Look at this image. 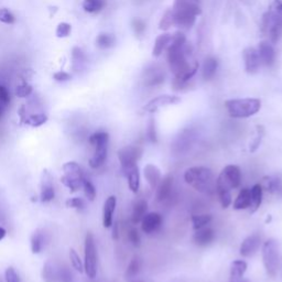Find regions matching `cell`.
Listing matches in <instances>:
<instances>
[{
	"label": "cell",
	"mask_w": 282,
	"mask_h": 282,
	"mask_svg": "<svg viewBox=\"0 0 282 282\" xmlns=\"http://www.w3.org/2000/svg\"><path fill=\"white\" fill-rule=\"evenodd\" d=\"M144 150L140 146H126L118 151V159L123 172L136 165L143 156Z\"/></svg>",
	"instance_id": "8fae6325"
},
{
	"label": "cell",
	"mask_w": 282,
	"mask_h": 282,
	"mask_svg": "<svg viewBox=\"0 0 282 282\" xmlns=\"http://www.w3.org/2000/svg\"><path fill=\"white\" fill-rule=\"evenodd\" d=\"M128 239L135 247H140L141 237H140V234L138 233V231L136 230V228H130V230L128 231Z\"/></svg>",
	"instance_id": "681fc988"
},
{
	"label": "cell",
	"mask_w": 282,
	"mask_h": 282,
	"mask_svg": "<svg viewBox=\"0 0 282 282\" xmlns=\"http://www.w3.org/2000/svg\"><path fill=\"white\" fill-rule=\"evenodd\" d=\"M279 245L278 241L273 238L266 240L263 246V261L268 276L274 278L279 270Z\"/></svg>",
	"instance_id": "ba28073f"
},
{
	"label": "cell",
	"mask_w": 282,
	"mask_h": 282,
	"mask_svg": "<svg viewBox=\"0 0 282 282\" xmlns=\"http://www.w3.org/2000/svg\"><path fill=\"white\" fill-rule=\"evenodd\" d=\"M53 77H54V79L58 80V82H66V80L71 79L70 74L66 72H62V71L55 73L54 75H53Z\"/></svg>",
	"instance_id": "9f6ffc18"
},
{
	"label": "cell",
	"mask_w": 282,
	"mask_h": 282,
	"mask_svg": "<svg viewBox=\"0 0 282 282\" xmlns=\"http://www.w3.org/2000/svg\"><path fill=\"white\" fill-rule=\"evenodd\" d=\"M233 207H234V210H236V211L249 209L250 207V189L244 187V189L240 190L237 198L234 201Z\"/></svg>",
	"instance_id": "d4e9b609"
},
{
	"label": "cell",
	"mask_w": 282,
	"mask_h": 282,
	"mask_svg": "<svg viewBox=\"0 0 282 282\" xmlns=\"http://www.w3.org/2000/svg\"><path fill=\"white\" fill-rule=\"evenodd\" d=\"M5 279H6V282H21L20 281V278L18 276L17 271L13 269L12 267H9L6 269Z\"/></svg>",
	"instance_id": "816d5d0a"
},
{
	"label": "cell",
	"mask_w": 282,
	"mask_h": 282,
	"mask_svg": "<svg viewBox=\"0 0 282 282\" xmlns=\"http://www.w3.org/2000/svg\"><path fill=\"white\" fill-rule=\"evenodd\" d=\"M144 176L148 184H149V186L152 190L157 189L159 183L161 182V180H162L160 169L157 165H154L152 163H149L145 166Z\"/></svg>",
	"instance_id": "ffe728a7"
},
{
	"label": "cell",
	"mask_w": 282,
	"mask_h": 282,
	"mask_svg": "<svg viewBox=\"0 0 282 282\" xmlns=\"http://www.w3.org/2000/svg\"><path fill=\"white\" fill-rule=\"evenodd\" d=\"M220 205L223 209H227L230 205L233 203V196L232 192H223V193H217Z\"/></svg>",
	"instance_id": "7dc6e473"
},
{
	"label": "cell",
	"mask_w": 282,
	"mask_h": 282,
	"mask_svg": "<svg viewBox=\"0 0 282 282\" xmlns=\"http://www.w3.org/2000/svg\"><path fill=\"white\" fill-rule=\"evenodd\" d=\"M89 143L95 148V152H94L93 157L90 159L89 164L92 169H98V167L105 163L107 159L109 135L105 131L95 132L89 138Z\"/></svg>",
	"instance_id": "8992f818"
},
{
	"label": "cell",
	"mask_w": 282,
	"mask_h": 282,
	"mask_svg": "<svg viewBox=\"0 0 282 282\" xmlns=\"http://www.w3.org/2000/svg\"><path fill=\"white\" fill-rule=\"evenodd\" d=\"M167 48V63L174 74L173 87L176 91L183 90L199 70L196 61H189L190 48L186 45V38L182 32H177L172 36Z\"/></svg>",
	"instance_id": "6da1fadb"
},
{
	"label": "cell",
	"mask_w": 282,
	"mask_h": 282,
	"mask_svg": "<svg viewBox=\"0 0 282 282\" xmlns=\"http://www.w3.org/2000/svg\"><path fill=\"white\" fill-rule=\"evenodd\" d=\"M132 28H133V30H135L136 35L140 36V35H143V33L146 30V23H145L144 20L136 18V19L132 20Z\"/></svg>",
	"instance_id": "db71d44e"
},
{
	"label": "cell",
	"mask_w": 282,
	"mask_h": 282,
	"mask_svg": "<svg viewBox=\"0 0 282 282\" xmlns=\"http://www.w3.org/2000/svg\"><path fill=\"white\" fill-rule=\"evenodd\" d=\"M215 239V232L213 228L205 226L203 228H200V230L196 231V233L194 234L193 236V241L194 244L199 247H206L211 245Z\"/></svg>",
	"instance_id": "d6986e66"
},
{
	"label": "cell",
	"mask_w": 282,
	"mask_h": 282,
	"mask_svg": "<svg viewBox=\"0 0 282 282\" xmlns=\"http://www.w3.org/2000/svg\"><path fill=\"white\" fill-rule=\"evenodd\" d=\"M148 139H149L152 144L158 143V137H157V130H156V122L154 119L151 118L149 125H148V130H147Z\"/></svg>",
	"instance_id": "bcb514c9"
},
{
	"label": "cell",
	"mask_w": 282,
	"mask_h": 282,
	"mask_svg": "<svg viewBox=\"0 0 282 282\" xmlns=\"http://www.w3.org/2000/svg\"><path fill=\"white\" fill-rule=\"evenodd\" d=\"M148 211V203L146 200H138L133 204V209H132V214H131V221L132 224H139L141 223V220L145 217V215L147 214Z\"/></svg>",
	"instance_id": "484cf974"
},
{
	"label": "cell",
	"mask_w": 282,
	"mask_h": 282,
	"mask_svg": "<svg viewBox=\"0 0 282 282\" xmlns=\"http://www.w3.org/2000/svg\"><path fill=\"white\" fill-rule=\"evenodd\" d=\"M4 108H5V106L3 104H0V120H2L3 116H4Z\"/></svg>",
	"instance_id": "91938a15"
},
{
	"label": "cell",
	"mask_w": 282,
	"mask_h": 282,
	"mask_svg": "<svg viewBox=\"0 0 282 282\" xmlns=\"http://www.w3.org/2000/svg\"><path fill=\"white\" fill-rule=\"evenodd\" d=\"M66 207H69V209H74L77 211H82L85 209V202L83 199L80 198H72L66 201L65 203Z\"/></svg>",
	"instance_id": "ee69618b"
},
{
	"label": "cell",
	"mask_w": 282,
	"mask_h": 282,
	"mask_svg": "<svg viewBox=\"0 0 282 282\" xmlns=\"http://www.w3.org/2000/svg\"><path fill=\"white\" fill-rule=\"evenodd\" d=\"M261 244V237L258 234H252L243 240L240 245L239 252L243 257H250L256 252Z\"/></svg>",
	"instance_id": "e0dca14e"
},
{
	"label": "cell",
	"mask_w": 282,
	"mask_h": 282,
	"mask_svg": "<svg viewBox=\"0 0 282 282\" xmlns=\"http://www.w3.org/2000/svg\"><path fill=\"white\" fill-rule=\"evenodd\" d=\"M72 66L73 70L75 72H79L82 71L85 65L87 63V58L86 54L82 51V49L79 48H74L72 51Z\"/></svg>",
	"instance_id": "f1b7e54d"
},
{
	"label": "cell",
	"mask_w": 282,
	"mask_h": 282,
	"mask_svg": "<svg viewBox=\"0 0 282 282\" xmlns=\"http://www.w3.org/2000/svg\"><path fill=\"white\" fill-rule=\"evenodd\" d=\"M42 278L44 282H55L58 279V270L55 269L54 265L50 263V261L45 263V265L43 266Z\"/></svg>",
	"instance_id": "d590c367"
},
{
	"label": "cell",
	"mask_w": 282,
	"mask_h": 282,
	"mask_svg": "<svg viewBox=\"0 0 282 282\" xmlns=\"http://www.w3.org/2000/svg\"><path fill=\"white\" fill-rule=\"evenodd\" d=\"M10 103V94L7 87L3 84H0V104H3L5 107Z\"/></svg>",
	"instance_id": "f907efd6"
},
{
	"label": "cell",
	"mask_w": 282,
	"mask_h": 282,
	"mask_svg": "<svg viewBox=\"0 0 282 282\" xmlns=\"http://www.w3.org/2000/svg\"><path fill=\"white\" fill-rule=\"evenodd\" d=\"M45 246V234L41 230H37L31 236V251L32 253H40Z\"/></svg>",
	"instance_id": "83f0119b"
},
{
	"label": "cell",
	"mask_w": 282,
	"mask_h": 282,
	"mask_svg": "<svg viewBox=\"0 0 282 282\" xmlns=\"http://www.w3.org/2000/svg\"><path fill=\"white\" fill-rule=\"evenodd\" d=\"M271 219H272V217L270 216V215H268V217H267V219H266V223H270Z\"/></svg>",
	"instance_id": "6125c7cd"
},
{
	"label": "cell",
	"mask_w": 282,
	"mask_h": 282,
	"mask_svg": "<svg viewBox=\"0 0 282 282\" xmlns=\"http://www.w3.org/2000/svg\"><path fill=\"white\" fill-rule=\"evenodd\" d=\"M116 39L109 33H100L96 39V44L99 49H109L115 44Z\"/></svg>",
	"instance_id": "8d00e7d4"
},
{
	"label": "cell",
	"mask_w": 282,
	"mask_h": 282,
	"mask_svg": "<svg viewBox=\"0 0 282 282\" xmlns=\"http://www.w3.org/2000/svg\"><path fill=\"white\" fill-rule=\"evenodd\" d=\"M240 183L241 171L239 166L234 164L226 165L216 179V193L232 192V190L237 189Z\"/></svg>",
	"instance_id": "52a82bcc"
},
{
	"label": "cell",
	"mask_w": 282,
	"mask_h": 282,
	"mask_svg": "<svg viewBox=\"0 0 282 282\" xmlns=\"http://www.w3.org/2000/svg\"><path fill=\"white\" fill-rule=\"evenodd\" d=\"M228 115L232 118H249L260 110L261 100L258 98H235L225 102Z\"/></svg>",
	"instance_id": "5b68a950"
},
{
	"label": "cell",
	"mask_w": 282,
	"mask_h": 282,
	"mask_svg": "<svg viewBox=\"0 0 282 282\" xmlns=\"http://www.w3.org/2000/svg\"><path fill=\"white\" fill-rule=\"evenodd\" d=\"M191 219L193 223V228L195 231H198L200 228H203L209 225L213 219V216L211 214H196V215H192Z\"/></svg>",
	"instance_id": "1f68e13d"
},
{
	"label": "cell",
	"mask_w": 282,
	"mask_h": 282,
	"mask_svg": "<svg viewBox=\"0 0 282 282\" xmlns=\"http://www.w3.org/2000/svg\"><path fill=\"white\" fill-rule=\"evenodd\" d=\"M162 216L159 213H147L141 220V230L145 234L151 235L160 230V227L162 226Z\"/></svg>",
	"instance_id": "9a60e30c"
},
{
	"label": "cell",
	"mask_w": 282,
	"mask_h": 282,
	"mask_svg": "<svg viewBox=\"0 0 282 282\" xmlns=\"http://www.w3.org/2000/svg\"><path fill=\"white\" fill-rule=\"evenodd\" d=\"M194 2H198V0H194Z\"/></svg>",
	"instance_id": "be15d7a7"
},
{
	"label": "cell",
	"mask_w": 282,
	"mask_h": 282,
	"mask_svg": "<svg viewBox=\"0 0 282 282\" xmlns=\"http://www.w3.org/2000/svg\"><path fill=\"white\" fill-rule=\"evenodd\" d=\"M64 174L60 179L61 183L68 187L71 192H76L83 186L84 174L82 167L75 161H69L63 164Z\"/></svg>",
	"instance_id": "9c48e42d"
},
{
	"label": "cell",
	"mask_w": 282,
	"mask_h": 282,
	"mask_svg": "<svg viewBox=\"0 0 282 282\" xmlns=\"http://www.w3.org/2000/svg\"><path fill=\"white\" fill-rule=\"evenodd\" d=\"M174 25L189 29L195 23L196 17L201 15V8L194 0H174L172 7Z\"/></svg>",
	"instance_id": "3957f363"
},
{
	"label": "cell",
	"mask_w": 282,
	"mask_h": 282,
	"mask_svg": "<svg viewBox=\"0 0 282 282\" xmlns=\"http://www.w3.org/2000/svg\"><path fill=\"white\" fill-rule=\"evenodd\" d=\"M258 54L260 58L261 64L266 66H271L276 60V51H274L273 46L270 42L263 41L259 43L258 46Z\"/></svg>",
	"instance_id": "ac0fdd59"
},
{
	"label": "cell",
	"mask_w": 282,
	"mask_h": 282,
	"mask_svg": "<svg viewBox=\"0 0 282 282\" xmlns=\"http://www.w3.org/2000/svg\"><path fill=\"white\" fill-rule=\"evenodd\" d=\"M272 194L282 198V177L281 176H274L273 177Z\"/></svg>",
	"instance_id": "f5cc1de1"
},
{
	"label": "cell",
	"mask_w": 282,
	"mask_h": 282,
	"mask_svg": "<svg viewBox=\"0 0 282 282\" xmlns=\"http://www.w3.org/2000/svg\"><path fill=\"white\" fill-rule=\"evenodd\" d=\"M82 187L84 189V193H85L86 199L89 201H91V202H93V201L96 199V194H97L95 185L92 183L91 180H87V179L84 178Z\"/></svg>",
	"instance_id": "ab89813d"
},
{
	"label": "cell",
	"mask_w": 282,
	"mask_h": 282,
	"mask_svg": "<svg viewBox=\"0 0 282 282\" xmlns=\"http://www.w3.org/2000/svg\"><path fill=\"white\" fill-rule=\"evenodd\" d=\"M263 195H264V190L261 187L260 183L255 184L250 189V214H255L263 203Z\"/></svg>",
	"instance_id": "cb8c5ba5"
},
{
	"label": "cell",
	"mask_w": 282,
	"mask_h": 282,
	"mask_svg": "<svg viewBox=\"0 0 282 282\" xmlns=\"http://www.w3.org/2000/svg\"><path fill=\"white\" fill-rule=\"evenodd\" d=\"M243 57H244L245 69H246L247 73H249V74L256 73L261 65L257 49H255V48L245 49L243 52Z\"/></svg>",
	"instance_id": "2e32d148"
},
{
	"label": "cell",
	"mask_w": 282,
	"mask_h": 282,
	"mask_svg": "<svg viewBox=\"0 0 282 282\" xmlns=\"http://www.w3.org/2000/svg\"><path fill=\"white\" fill-rule=\"evenodd\" d=\"M164 78H165L164 70L158 64L148 66L143 74L144 84L147 87L159 86L164 82Z\"/></svg>",
	"instance_id": "4fadbf2b"
},
{
	"label": "cell",
	"mask_w": 282,
	"mask_h": 282,
	"mask_svg": "<svg viewBox=\"0 0 282 282\" xmlns=\"http://www.w3.org/2000/svg\"><path fill=\"white\" fill-rule=\"evenodd\" d=\"M263 32L276 43L282 33V0H273L263 17Z\"/></svg>",
	"instance_id": "277c9868"
},
{
	"label": "cell",
	"mask_w": 282,
	"mask_h": 282,
	"mask_svg": "<svg viewBox=\"0 0 282 282\" xmlns=\"http://www.w3.org/2000/svg\"><path fill=\"white\" fill-rule=\"evenodd\" d=\"M23 122L31 127H40L48 122V116L44 114H33V115L25 117Z\"/></svg>",
	"instance_id": "74e56055"
},
{
	"label": "cell",
	"mask_w": 282,
	"mask_h": 282,
	"mask_svg": "<svg viewBox=\"0 0 282 282\" xmlns=\"http://www.w3.org/2000/svg\"><path fill=\"white\" fill-rule=\"evenodd\" d=\"M125 177L127 178V182H128V186L132 193L137 194L140 189V172L138 165H133L129 169L124 171Z\"/></svg>",
	"instance_id": "7402d4cb"
},
{
	"label": "cell",
	"mask_w": 282,
	"mask_h": 282,
	"mask_svg": "<svg viewBox=\"0 0 282 282\" xmlns=\"http://www.w3.org/2000/svg\"><path fill=\"white\" fill-rule=\"evenodd\" d=\"M8 203H7V199H6V194L4 190L0 187V224L7 225L8 224Z\"/></svg>",
	"instance_id": "d6a6232c"
},
{
	"label": "cell",
	"mask_w": 282,
	"mask_h": 282,
	"mask_svg": "<svg viewBox=\"0 0 282 282\" xmlns=\"http://www.w3.org/2000/svg\"><path fill=\"white\" fill-rule=\"evenodd\" d=\"M141 269V260L139 257H133L130 261V264L127 267V270L125 273V277L127 280L133 279L136 276H138V273L140 272Z\"/></svg>",
	"instance_id": "e575fe53"
},
{
	"label": "cell",
	"mask_w": 282,
	"mask_h": 282,
	"mask_svg": "<svg viewBox=\"0 0 282 282\" xmlns=\"http://www.w3.org/2000/svg\"><path fill=\"white\" fill-rule=\"evenodd\" d=\"M16 96L20 98H24L31 95L32 93V86L28 83H21L16 87Z\"/></svg>",
	"instance_id": "7bdbcfd3"
},
{
	"label": "cell",
	"mask_w": 282,
	"mask_h": 282,
	"mask_svg": "<svg viewBox=\"0 0 282 282\" xmlns=\"http://www.w3.org/2000/svg\"><path fill=\"white\" fill-rule=\"evenodd\" d=\"M172 25H174V18H173L172 10L170 9V10H166L164 15L162 16V18H161L160 23H159V28H160V30L166 31V30H169Z\"/></svg>",
	"instance_id": "60d3db41"
},
{
	"label": "cell",
	"mask_w": 282,
	"mask_h": 282,
	"mask_svg": "<svg viewBox=\"0 0 282 282\" xmlns=\"http://www.w3.org/2000/svg\"><path fill=\"white\" fill-rule=\"evenodd\" d=\"M69 257H70V261H71V265L72 267L75 269L76 271H78L79 273H82L84 271V265H83V261L80 260L79 256L77 251L74 249V248H71L70 249V252H69Z\"/></svg>",
	"instance_id": "f35d334b"
},
{
	"label": "cell",
	"mask_w": 282,
	"mask_h": 282,
	"mask_svg": "<svg viewBox=\"0 0 282 282\" xmlns=\"http://www.w3.org/2000/svg\"><path fill=\"white\" fill-rule=\"evenodd\" d=\"M217 68H218L217 60L213 57L207 58L203 64V71H202L203 78L205 80L212 79L215 76V74H216Z\"/></svg>",
	"instance_id": "f546056e"
},
{
	"label": "cell",
	"mask_w": 282,
	"mask_h": 282,
	"mask_svg": "<svg viewBox=\"0 0 282 282\" xmlns=\"http://www.w3.org/2000/svg\"><path fill=\"white\" fill-rule=\"evenodd\" d=\"M106 6V0H84L83 8L89 13H96L104 9Z\"/></svg>",
	"instance_id": "836d02e7"
},
{
	"label": "cell",
	"mask_w": 282,
	"mask_h": 282,
	"mask_svg": "<svg viewBox=\"0 0 282 282\" xmlns=\"http://www.w3.org/2000/svg\"><path fill=\"white\" fill-rule=\"evenodd\" d=\"M172 36L169 35V33H162V35H160L156 41H154V45L152 49V55L154 58H158L161 55V53L163 52V50L165 49V46L170 43Z\"/></svg>",
	"instance_id": "4dcf8cb0"
},
{
	"label": "cell",
	"mask_w": 282,
	"mask_h": 282,
	"mask_svg": "<svg viewBox=\"0 0 282 282\" xmlns=\"http://www.w3.org/2000/svg\"><path fill=\"white\" fill-rule=\"evenodd\" d=\"M172 187H173V177L167 174L158 185V194L157 198L160 201V202H163L167 198L170 196V194L172 192Z\"/></svg>",
	"instance_id": "603a6c76"
},
{
	"label": "cell",
	"mask_w": 282,
	"mask_h": 282,
	"mask_svg": "<svg viewBox=\"0 0 282 282\" xmlns=\"http://www.w3.org/2000/svg\"><path fill=\"white\" fill-rule=\"evenodd\" d=\"M248 265L245 260H235L231 265L230 280H239L244 278Z\"/></svg>",
	"instance_id": "4316f807"
},
{
	"label": "cell",
	"mask_w": 282,
	"mask_h": 282,
	"mask_svg": "<svg viewBox=\"0 0 282 282\" xmlns=\"http://www.w3.org/2000/svg\"><path fill=\"white\" fill-rule=\"evenodd\" d=\"M230 282H249V281H248V280L245 279V278H241V279H239V280H230Z\"/></svg>",
	"instance_id": "94428289"
},
{
	"label": "cell",
	"mask_w": 282,
	"mask_h": 282,
	"mask_svg": "<svg viewBox=\"0 0 282 282\" xmlns=\"http://www.w3.org/2000/svg\"><path fill=\"white\" fill-rule=\"evenodd\" d=\"M0 22L12 24L16 22V18L7 8H0Z\"/></svg>",
	"instance_id": "f6af8a7d"
},
{
	"label": "cell",
	"mask_w": 282,
	"mask_h": 282,
	"mask_svg": "<svg viewBox=\"0 0 282 282\" xmlns=\"http://www.w3.org/2000/svg\"><path fill=\"white\" fill-rule=\"evenodd\" d=\"M54 185H53L52 174L48 169H44L40 179V201L43 203L51 202L54 199Z\"/></svg>",
	"instance_id": "7c38bea8"
},
{
	"label": "cell",
	"mask_w": 282,
	"mask_h": 282,
	"mask_svg": "<svg viewBox=\"0 0 282 282\" xmlns=\"http://www.w3.org/2000/svg\"><path fill=\"white\" fill-rule=\"evenodd\" d=\"M265 135V129L263 126H257V136L255 137V139L251 141L249 145V151L250 152H256L258 150V148L260 147L261 140H263V137Z\"/></svg>",
	"instance_id": "b9f144b4"
},
{
	"label": "cell",
	"mask_w": 282,
	"mask_h": 282,
	"mask_svg": "<svg viewBox=\"0 0 282 282\" xmlns=\"http://www.w3.org/2000/svg\"><path fill=\"white\" fill-rule=\"evenodd\" d=\"M6 235H7V231L4 227L0 226V240H3L6 237Z\"/></svg>",
	"instance_id": "680465c9"
},
{
	"label": "cell",
	"mask_w": 282,
	"mask_h": 282,
	"mask_svg": "<svg viewBox=\"0 0 282 282\" xmlns=\"http://www.w3.org/2000/svg\"><path fill=\"white\" fill-rule=\"evenodd\" d=\"M185 182L194 190L211 195L216 192V178L207 166L198 165L189 167L184 173Z\"/></svg>",
	"instance_id": "7a4b0ae2"
},
{
	"label": "cell",
	"mask_w": 282,
	"mask_h": 282,
	"mask_svg": "<svg viewBox=\"0 0 282 282\" xmlns=\"http://www.w3.org/2000/svg\"><path fill=\"white\" fill-rule=\"evenodd\" d=\"M58 279L61 282H72V273L66 268H61V270L58 271Z\"/></svg>",
	"instance_id": "11a10c76"
},
{
	"label": "cell",
	"mask_w": 282,
	"mask_h": 282,
	"mask_svg": "<svg viewBox=\"0 0 282 282\" xmlns=\"http://www.w3.org/2000/svg\"><path fill=\"white\" fill-rule=\"evenodd\" d=\"M117 205L116 196H109L106 200L103 210V225L105 228H110L114 221V213H115Z\"/></svg>",
	"instance_id": "44dd1931"
},
{
	"label": "cell",
	"mask_w": 282,
	"mask_h": 282,
	"mask_svg": "<svg viewBox=\"0 0 282 282\" xmlns=\"http://www.w3.org/2000/svg\"><path fill=\"white\" fill-rule=\"evenodd\" d=\"M71 30H72L71 24L66 23V22L60 23L57 28V37L58 38H66L71 33Z\"/></svg>",
	"instance_id": "c3c4849f"
},
{
	"label": "cell",
	"mask_w": 282,
	"mask_h": 282,
	"mask_svg": "<svg viewBox=\"0 0 282 282\" xmlns=\"http://www.w3.org/2000/svg\"><path fill=\"white\" fill-rule=\"evenodd\" d=\"M181 102V98L173 95H161L156 98H152L144 106V110L147 112H156L160 108L165 106L176 105Z\"/></svg>",
	"instance_id": "5bb4252c"
},
{
	"label": "cell",
	"mask_w": 282,
	"mask_h": 282,
	"mask_svg": "<svg viewBox=\"0 0 282 282\" xmlns=\"http://www.w3.org/2000/svg\"><path fill=\"white\" fill-rule=\"evenodd\" d=\"M84 271L86 276L90 279H95L97 276V265H98V257H97V247L95 243V237L94 235L89 232L86 234L85 244H84Z\"/></svg>",
	"instance_id": "30bf717a"
},
{
	"label": "cell",
	"mask_w": 282,
	"mask_h": 282,
	"mask_svg": "<svg viewBox=\"0 0 282 282\" xmlns=\"http://www.w3.org/2000/svg\"><path fill=\"white\" fill-rule=\"evenodd\" d=\"M138 282H143V281H138Z\"/></svg>",
	"instance_id": "e7e4bbea"
},
{
	"label": "cell",
	"mask_w": 282,
	"mask_h": 282,
	"mask_svg": "<svg viewBox=\"0 0 282 282\" xmlns=\"http://www.w3.org/2000/svg\"><path fill=\"white\" fill-rule=\"evenodd\" d=\"M112 238L115 240H117L119 238V226L117 223L112 227Z\"/></svg>",
	"instance_id": "6f0895ef"
}]
</instances>
